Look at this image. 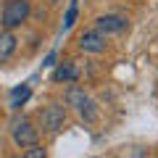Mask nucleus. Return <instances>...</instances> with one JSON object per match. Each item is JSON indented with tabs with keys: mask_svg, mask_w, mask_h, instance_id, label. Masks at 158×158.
Here are the masks:
<instances>
[{
	"mask_svg": "<svg viewBox=\"0 0 158 158\" xmlns=\"http://www.w3.org/2000/svg\"><path fill=\"white\" fill-rule=\"evenodd\" d=\"M29 0H8V6L3 8V27L16 29L29 19Z\"/></svg>",
	"mask_w": 158,
	"mask_h": 158,
	"instance_id": "1",
	"label": "nucleus"
},
{
	"mask_svg": "<svg viewBox=\"0 0 158 158\" xmlns=\"http://www.w3.org/2000/svg\"><path fill=\"white\" fill-rule=\"evenodd\" d=\"M63 121H66V111H63V106H48L42 108V129L48 132H58L63 127Z\"/></svg>",
	"mask_w": 158,
	"mask_h": 158,
	"instance_id": "2",
	"label": "nucleus"
},
{
	"mask_svg": "<svg viewBox=\"0 0 158 158\" xmlns=\"http://www.w3.org/2000/svg\"><path fill=\"white\" fill-rule=\"evenodd\" d=\"M13 140L19 148H29L37 142V129L32 127V121H19L13 124Z\"/></svg>",
	"mask_w": 158,
	"mask_h": 158,
	"instance_id": "3",
	"label": "nucleus"
},
{
	"mask_svg": "<svg viewBox=\"0 0 158 158\" xmlns=\"http://www.w3.org/2000/svg\"><path fill=\"white\" fill-rule=\"evenodd\" d=\"M79 48H82L85 53H103L106 50V34L98 32V29L85 32L82 37H79Z\"/></svg>",
	"mask_w": 158,
	"mask_h": 158,
	"instance_id": "4",
	"label": "nucleus"
},
{
	"mask_svg": "<svg viewBox=\"0 0 158 158\" xmlns=\"http://www.w3.org/2000/svg\"><path fill=\"white\" fill-rule=\"evenodd\" d=\"M124 29H127V19L124 16L108 13V16L98 19V32H103V34H116V32H124Z\"/></svg>",
	"mask_w": 158,
	"mask_h": 158,
	"instance_id": "5",
	"label": "nucleus"
},
{
	"mask_svg": "<svg viewBox=\"0 0 158 158\" xmlns=\"http://www.w3.org/2000/svg\"><path fill=\"white\" fill-rule=\"evenodd\" d=\"M13 53H16V37H13V32H3L0 34V61L11 58Z\"/></svg>",
	"mask_w": 158,
	"mask_h": 158,
	"instance_id": "6",
	"label": "nucleus"
},
{
	"mask_svg": "<svg viewBox=\"0 0 158 158\" xmlns=\"http://www.w3.org/2000/svg\"><path fill=\"white\" fill-rule=\"evenodd\" d=\"M53 79H56V82H74V79H77V69H74L71 63H63V66L56 69Z\"/></svg>",
	"mask_w": 158,
	"mask_h": 158,
	"instance_id": "7",
	"label": "nucleus"
},
{
	"mask_svg": "<svg viewBox=\"0 0 158 158\" xmlns=\"http://www.w3.org/2000/svg\"><path fill=\"white\" fill-rule=\"evenodd\" d=\"M29 95H32V90H29L27 85H24V87H16L13 95H11V108H21L24 103L29 100Z\"/></svg>",
	"mask_w": 158,
	"mask_h": 158,
	"instance_id": "8",
	"label": "nucleus"
},
{
	"mask_svg": "<svg viewBox=\"0 0 158 158\" xmlns=\"http://www.w3.org/2000/svg\"><path fill=\"white\" fill-rule=\"evenodd\" d=\"M85 100H87V95H85V90H79V87H71V90L66 92V103L74 106V108H82Z\"/></svg>",
	"mask_w": 158,
	"mask_h": 158,
	"instance_id": "9",
	"label": "nucleus"
},
{
	"mask_svg": "<svg viewBox=\"0 0 158 158\" xmlns=\"http://www.w3.org/2000/svg\"><path fill=\"white\" fill-rule=\"evenodd\" d=\"M79 111H82V116H85L87 121H95V118H98V111H95V106H92L90 100H85V106L79 108Z\"/></svg>",
	"mask_w": 158,
	"mask_h": 158,
	"instance_id": "10",
	"label": "nucleus"
},
{
	"mask_svg": "<svg viewBox=\"0 0 158 158\" xmlns=\"http://www.w3.org/2000/svg\"><path fill=\"white\" fill-rule=\"evenodd\" d=\"M77 21V0H71V6H69V13H66V21H63V29H69L71 24Z\"/></svg>",
	"mask_w": 158,
	"mask_h": 158,
	"instance_id": "11",
	"label": "nucleus"
},
{
	"mask_svg": "<svg viewBox=\"0 0 158 158\" xmlns=\"http://www.w3.org/2000/svg\"><path fill=\"white\" fill-rule=\"evenodd\" d=\"M24 156L27 158H45V150L37 148V142H34V145H29V150H24Z\"/></svg>",
	"mask_w": 158,
	"mask_h": 158,
	"instance_id": "12",
	"label": "nucleus"
},
{
	"mask_svg": "<svg viewBox=\"0 0 158 158\" xmlns=\"http://www.w3.org/2000/svg\"><path fill=\"white\" fill-rule=\"evenodd\" d=\"M48 3H58V0H48Z\"/></svg>",
	"mask_w": 158,
	"mask_h": 158,
	"instance_id": "13",
	"label": "nucleus"
}]
</instances>
